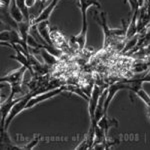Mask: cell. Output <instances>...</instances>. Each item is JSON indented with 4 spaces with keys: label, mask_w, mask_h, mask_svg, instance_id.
<instances>
[{
    "label": "cell",
    "mask_w": 150,
    "mask_h": 150,
    "mask_svg": "<svg viewBox=\"0 0 150 150\" xmlns=\"http://www.w3.org/2000/svg\"><path fill=\"white\" fill-rule=\"evenodd\" d=\"M64 91H66V85H62L60 87H57V88L52 89V90L47 91V92H44V93L38 94V95L32 96V97L30 98V100L28 101L27 105H26V109L32 108L33 106L36 105V104L42 102V101L48 100V99L54 97V96L59 95V94H61L62 92H64Z\"/></svg>",
    "instance_id": "5b68a950"
},
{
    "label": "cell",
    "mask_w": 150,
    "mask_h": 150,
    "mask_svg": "<svg viewBox=\"0 0 150 150\" xmlns=\"http://www.w3.org/2000/svg\"><path fill=\"white\" fill-rule=\"evenodd\" d=\"M38 52L41 53L45 63H46L48 66H52V65H55L58 63V58L56 56H54L53 54H51L50 52H48L44 48H38Z\"/></svg>",
    "instance_id": "30bf717a"
},
{
    "label": "cell",
    "mask_w": 150,
    "mask_h": 150,
    "mask_svg": "<svg viewBox=\"0 0 150 150\" xmlns=\"http://www.w3.org/2000/svg\"><path fill=\"white\" fill-rule=\"evenodd\" d=\"M107 87L108 85H106V84H95L93 86L92 92H91L90 98H89L88 101V112L89 116H90V122H92L94 120V117H95V110L97 108L99 98H100L103 90Z\"/></svg>",
    "instance_id": "277c9868"
},
{
    "label": "cell",
    "mask_w": 150,
    "mask_h": 150,
    "mask_svg": "<svg viewBox=\"0 0 150 150\" xmlns=\"http://www.w3.org/2000/svg\"><path fill=\"white\" fill-rule=\"evenodd\" d=\"M131 16L132 14L129 15V19L127 22H124V20H122V27L121 28H116V29H111L107 26L106 23V14L105 12H101L100 17L101 19L98 18L97 12H95V19L98 22L99 25H101V27L103 29L104 32V44L102 50H108L110 48L114 46H122L124 48V45L126 43V34L127 30L129 27L130 21H131Z\"/></svg>",
    "instance_id": "6da1fadb"
},
{
    "label": "cell",
    "mask_w": 150,
    "mask_h": 150,
    "mask_svg": "<svg viewBox=\"0 0 150 150\" xmlns=\"http://www.w3.org/2000/svg\"><path fill=\"white\" fill-rule=\"evenodd\" d=\"M16 3H17V6L20 8L21 12L23 13L24 18H25L26 21H30V16H29V12H28V6L26 4V0H16Z\"/></svg>",
    "instance_id": "8fae6325"
},
{
    "label": "cell",
    "mask_w": 150,
    "mask_h": 150,
    "mask_svg": "<svg viewBox=\"0 0 150 150\" xmlns=\"http://www.w3.org/2000/svg\"><path fill=\"white\" fill-rule=\"evenodd\" d=\"M39 1H40V7H41V9H40L39 13H38V15H39V14L41 13V12L43 11V9H44V4L46 3L47 0H39ZM38 15H37V16H38Z\"/></svg>",
    "instance_id": "7c38bea8"
},
{
    "label": "cell",
    "mask_w": 150,
    "mask_h": 150,
    "mask_svg": "<svg viewBox=\"0 0 150 150\" xmlns=\"http://www.w3.org/2000/svg\"><path fill=\"white\" fill-rule=\"evenodd\" d=\"M26 70H28V69L26 68L25 66H22V67H20V68L10 72V73L5 75V76L1 77L0 81L6 82V83L10 84V85H12V84H16V83H21V82H23L24 74H25Z\"/></svg>",
    "instance_id": "8992f818"
},
{
    "label": "cell",
    "mask_w": 150,
    "mask_h": 150,
    "mask_svg": "<svg viewBox=\"0 0 150 150\" xmlns=\"http://www.w3.org/2000/svg\"><path fill=\"white\" fill-rule=\"evenodd\" d=\"M0 38H1L2 45L11 46V45L14 44H19L25 49L26 52L30 53L29 52L28 44L23 40V38L21 37L20 33H19L17 29L10 28L8 30H1V32H0Z\"/></svg>",
    "instance_id": "3957f363"
},
{
    "label": "cell",
    "mask_w": 150,
    "mask_h": 150,
    "mask_svg": "<svg viewBox=\"0 0 150 150\" xmlns=\"http://www.w3.org/2000/svg\"><path fill=\"white\" fill-rule=\"evenodd\" d=\"M90 6H96L97 8L101 9V3L98 0H79V7L82 13V28L81 31L77 36H72L71 39L74 41V43L77 45L79 51L82 52L86 46V36H87V9Z\"/></svg>",
    "instance_id": "7a4b0ae2"
},
{
    "label": "cell",
    "mask_w": 150,
    "mask_h": 150,
    "mask_svg": "<svg viewBox=\"0 0 150 150\" xmlns=\"http://www.w3.org/2000/svg\"><path fill=\"white\" fill-rule=\"evenodd\" d=\"M37 31L41 35V37L46 41L48 44L51 45V46H55L54 42H53V40L51 38V34H50L51 29H49V21L45 20V21H42V22L38 23L37 24Z\"/></svg>",
    "instance_id": "ba28073f"
},
{
    "label": "cell",
    "mask_w": 150,
    "mask_h": 150,
    "mask_svg": "<svg viewBox=\"0 0 150 150\" xmlns=\"http://www.w3.org/2000/svg\"><path fill=\"white\" fill-rule=\"evenodd\" d=\"M75 1V0H73ZM58 2H59V0H53L51 3L49 4L48 6L45 7L44 9H43V11L41 12L38 16H36V17L33 19V20H31V25H37L38 23L42 22V21H45V20H48L49 19V16L51 15V13L53 12L55 8H56Z\"/></svg>",
    "instance_id": "52a82bcc"
},
{
    "label": "cell",
    "mask_w": 150,
    "mask_h": 150,
    "mask_svg": "<svg viewBox=\"0 0 150 150\" xmlns=\"http://www.w3.org/2000/svg\"><path fill=\"white\" fill-rule=\"evenodd\" d=\"M97 125L101 128V129H103L104 131L107 133L108 129H109L110 127H112V126L117 127L118 126V121L116 119H113V118L110 119V118L107 117V115L104 114L102 117H101V119L98 121Z\"/></svg>",
    "instance_id": "9c48e42d"
}]
</instances>
